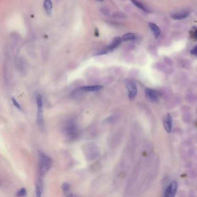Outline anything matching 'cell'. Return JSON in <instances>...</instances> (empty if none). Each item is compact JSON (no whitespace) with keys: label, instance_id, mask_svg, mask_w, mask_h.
Segmentation results:
<instances>
[{"label":"cell","instance_id":"1","mask_svg":"<svg viewBox=\"0 0 197 197\" xmlns=\"http://www.w3.org/2000/svg\"><path fill=\"white\" fill-rule=\"evenodd\" d=\"M53 164L52 158L42 152H39V172L44 176L49 171Z\"/></svg>","mask_w":197,"mask_h":197},{"label":"cell","instance_id":"2","mask_svg":"<svg viewBox=\"0 0 197 197\" xmlns=\"http://www.w3.org/2000/svg\"><path fill=\"white\" fill-rule=\"evenodd\" d=\"M64 132L66 136L70 140H73L76 138L79 135L78 129L73 121H69L65 126Z\"/></svg>","mask_w":197,"mask_h":197},{"label":"cell","instance_id":"3","mask_svg":"<svg viewBox=\"0 0 197 197\" xmlns=\"http://www.w3.org/2000/svg\"><path fill=\"white\" fill-rule=\"evenodd\" d=\"M37 104L38 106V111L37 113V120L39 127L41 129L44 127V113H43V98L42 95L37 96Z\"/></svg>","mask_w":197,"mask_h":197},{"label":"cell","instance_id":"4","mask_svg":"<svg viewBox=\"0 0 197 197\" xmlns=\"http://www.w3.org/2000/svg\"><path fill=\"white\" fill-rule=\"evenodd\" d=\"M127 89L129 91V98L130 101H132L135 98L137 94V86L135 82L130 80L127 83Z\"/></svg>","mask_w":197,"mask_h":197},{"label":"cell","instance_id":"5","mask_svg":"<svg viewBox=\"0 0 197 197\" xmlns=\"http://www.w3.org/2000/svg\"><path fill=\"white\" fill-rule=\"evenodd\" d=\"M177 190V183L176 181H173L167 189L165 193V197H175Z\"/></svg>","mask_w":197,"mask_h":197},{"label":"cell","instance_id":"6","mask_svg":"<svg viewBox=\"0 0 197 197\" xmlns=\"http://www.w3.org/2000/svg\"><path fill=\"white\" fill-rule=\"evenodd\" d=\"M163 124L166 131L168 133L171 132L172 127V119L169 113H167L166 117L164 119Z\"/></svg>","mask_w":197,"mask_h":197},{"label":"cell","instance_id":"7","mask_svg":"<svg viewBox=\"0 0 197 197\" xmlns=\"http://www.w3.org/2000/svg\"><path fill=\"white\" fill-rule=\"evenodd\" d=\"M44 190V186L42 179L38 177L35 183V195L36 197H41Z\"/></svg>","mask_w":197,"mask_h":197},{"label":"cell","instance_id":"8","mask_svg":"<svg viewBox=\"0 0 197 197\" xmlns=\"http://www.w3.org/2000/svg\"><path fill=\"white\" fill-rule=\"evenodd\" d=\"M145 94L147 98L152 102H157L159 100L157 93L152 89L147 88L145 91Z\"/></svg>","mask_w":197,"mask_h":197},{"label":"cell","instance_id":"9","mask_svg":"<svg viewBox=\"0 0 197 197\" xmlns=\"http://www.w3.org/2000/svg\"><path fill=\"white\" fill-rule=\"evenodd\" d=\"M121 41H122V38H121L120 37H114L112 41L111 44H110L109 46H108L107 47L111 52H112L115 48L118 47L121 44Z\"/></svg>","mask_w":197,"mask_h":197},{"label":"cell","instance_id":"10","mask_svg":"<svg viewBox=\"0 0 197 197\" xmlns=\"http://www.w3.org/2000/svg\"><path fill=\"white\" fill-rule=\"evenodd\" d=\"M61 187H62L63 193L66 197H74L73 194L72 193L70 186L68 183H64L62 184Z\"/></svg>","mask_w":197,"mask_h":197},{"label":"cell","instance_id":"11","mask_svg":"<svg viewBox=\"0 0 197 197\" xmlns=\"http://www.w3.org/2000/svg\"><path fill=\"white\" fill-rule=\"evenodd\" d=\"M44 7L46 13L50 16L52 12L53 3L50 0H45L44 2Z\"/></svg>","mask_w":197,"mask_h":197},{"label":"cell","instance_id":"12","mask_svg":"<svg viewBox=\"0 0 197 197\" xmlns=\"http://www.w3.org/2000/svg\"><path fill=\"white\" fill-rule=\"evenodd\" d=\"M189 15V13L187 12H179V13H174L171 15V17L172 19L175 20H181L186 18Z\"/></svg>","mask_w":197,"mask_h":197},{"label":"cell","instance_id":"13","mask_svg":"<svg viewBox=\"0 0 197 197\" xmlns=\"http://www.w3.org/2000/svg\"><path fill=\"white\" fill-rule=\"evenodd\" d=\"M103 88L101 85H94V86H87L80 88V90L84 91H97L101 90Z\"/></svg>","mask_w":197,"mask_h":197},{"label":"cell","instance_id":"14","mask_svg":"<svg viewBox=\"0 0 197 197\" xmlns=\"http://www.w3.org/2000/svg\"><path fill=\"white\" fill-rule=\"evenodd\" d=\"M149 27H150V29L152 30L154 37L156 38H157L160 35V34H161V30L159 28V27L156 24H155L154 23H149Z\"/></svg>","mask_w":197,"mask_h":197},{"label":"cell","instance_id":"15","mask_svg":"<svg viewBox=\"0 0 197 197\" xmlns=\"http://www.w3.org/2000/svg\"><path fill=\"white\" fill-rule=\"evenodd\" d=\"M136 35L133 33H127L124 35L122 37V40L124 41H132L136 39Z\"/></svg>","mask_w":197,"mask_h":197},{"label":"cell","instance_id":"16","mask_svg":"<svg viewBox=\"0 0 197 197\" xmlns=\"http://www.w3.org/2000/svg\"><path fill=\"white\" fill-rule=\"evenodd\" d=\"M132 2L136 6H137V7L139 8V9L143 10V11L146 12H149L148 9H147V8H146V7L142 4V3L139 2H138V1H132Z\"/></svg>","mask_w":197,"mask_h":197},{"label":"cell","instance_id":"17","mask_svg":"<svg viewBox=\"0 0 197 197\" xmlns=\"http://www.w3.org/2000/svg\"><path fill=\"white\" fill-rule=\"evenodd\" d=\"M112 52L107 47L106 48H104L103 49H101V50H98L95 55L96 56H98V55H103V54H108L109 53H110Z\"/></svg>","mask_w":197,"mask_h":197},{"label":"cell","instance_id":"18","mask_svg":"<svg viewBox=\"0 0 197 197\" xmlns=\"http://www.w3.org/2000/svg\"><path fill=\"white\" fill-rule=\"evenodd\" d=\"M27 196V191L25 188H22L16 193L17 197H25Z\"/></svg>","mask_w":197,"mask_h":197},{"label":"cell","instance_id":"19","mask_svg":"<svg viewBox=\"0 0 197 197\" xmlns=\"http://www.w3.org/2000/svg\"><path fill=\"white\" fill-rule=\"evenodd\" d=\"M12 103H13V104L14 105V106H15L17 109L22 110V107H21L20 105L18 103V102L16 100V99H15L14 98H12Z\"/></svg>","mask_w":197,"mask_h":197},{"label":"cell","instance_id":"20","mask_svg":"<svg viewBox=\"0 0 197 197\" xmlns=\"http://www.w3.org/2000/svg\"><path fill=\"white\" fill-rule=\"evenodd\" d=\"M100 11H101V12L102 14H104V15H107V16H108L109 14V10H108V9H107L106 8H104V7H102V8H101V9H100Z\"/></svg>","mask_w":197,"mask_h":197},{"label":"cell","instance_id":"21","mask_svg":"<svg viewBox=\"0 0 197 197\" xmlns=\"http://www.w3.org/2000/svg\"><path fill=\"white\" fill-rule=\"evenodd\" d=\"M191 54L197 56V45L191 50Z\"/></svg>","mask_w":197,"mask_h":197},{"label":"cell","instance_id":"22","mask_svg":"<svg viewBox=\"0 0 197 197\" xmlns=\"http://www.w3.org/2000/svg\"><path fill=\"white\" fill-rule=\"evenodd\" d=\"M195 35H196V38H197V31H196V33H195Z\"/></svg>","mask_w":197,"mask_h":197}]
</instances>
